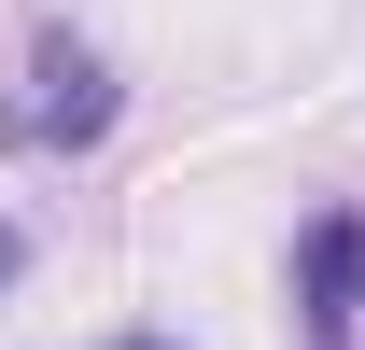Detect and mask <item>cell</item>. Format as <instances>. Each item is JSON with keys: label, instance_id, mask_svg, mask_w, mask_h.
Here are the masks:
<instances>
[{"label": "cell", "instance_id": "1", "mask_svg": "<svg viewBox=\"0 0 365 350\" xmlns=\"http://www.w3.org/2000/svg\"><path fill=\"white\" fill-rule=\"evenodd\" d=\"M98 127H113V70H98V43L43 28V43H29V98H0V140H43V154H85Z\"/></svg>", "mask_w": 365, "mask_h": 350}, {"label": "cell", "instance_id": "3", "mask_svg": "<svg viewBox=\"0 0 365 350\" xmlns=\"http://www.w3.org/2000/svg\"><path fill=\"white\" fill-rule=\"evenodd\" d=\"M14 280H29V238H14V224H0V295H14Z\"/></svg>", "mask_w": 365, "mask_h": 350}, {"label": "cell", "instance_id": "2", "mask_svg": "<svg viewBox=\"0 0 365 350\" xmlns=\"http://www.w3.org/2000/svg\"><path fill=\"white\" fill-rule=\"evenodd\" d=\"M295 322H309V350L365 336V211H323L309 238H295Z\"/></svg>", "mask_w": 365, "mask_h": 350}, {"label": "cell", "instance_id": "4", "mask_svg": "<svg viewBox=\"0 0 365 350\" xmlns=\"http://www.w3.org/2000/svg\"><path fill=\"white\" fill-rule=\"evenodd\" d=\"M113 350H182V336H113Z\"/></svg>", "mask_w": 365, "mask_h": 350}]
</instances>
